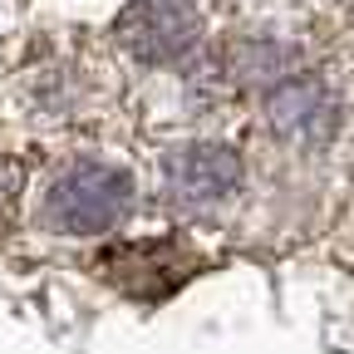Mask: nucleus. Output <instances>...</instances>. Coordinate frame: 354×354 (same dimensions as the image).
<instances>
[{"instance_id": "nucleus-5", "label": "nucleus", "mask_w": 354, "mask_h": 354, "mask_svg": "<svg viewBox=\"0 0 354 354\" xmlns=\"http://www.w3.org/2000/svg\"><path fill=\"white\" fill-rule=\"evenodd\" d=\"M266 123H271L286 143L320 148L335 133V123H339V104L330 99V88L320 79L290 74V79H281L271 94H266Z\"/></svg>"}, {"instance_id": "nucleus-1", "label": "nucleus", "mask_w": 354, "mask_h": 354, "mask_svg": "<svg viewBox=\"0 0 354 354\" xmlns=\"http://www.w3.org/2000/svg\"><path fill=\"white\" fill-rule=\"evenodd\" d=\"M94 271L118 295L143 300V305H158V300L177 295V290L202 271V256L183 236H138V241L104 246L94 256Z\"/></svg>"}, {"instance_id": "nucleus-3", "label": "nucleus", "mask_w": 354, "mask_h": 354, "mask_svg": "<svg viewBox=\"0 0 354 354\" xmlns=\"http://www.w3.org/2000/svg\"><path fill=\"white\" fill-rule=\"evenodd\" d=\"M113 30L143 64H172L197 44L202 10L197 0H128Z\"/></svg>"}, {"instance_id": "nucleus-4", "label": "nucleus", "mask_w": 354, "mask_h": 354, "mask_svg": "<svg viewBox=\"0 0 354 354\" xmlns=\"http://www.w3.org/2000/svg\"><path fill=\"white\" fill-rule=\"evenodd\" d=\"M162 183H167V197L183 212H212L236 192L241 158L232 148H221V143H192V148L167 153Z\"/></svg>"}, {"instance_id": "nucleus-2", "label": "nucleus", "mask_w": 354, "mask_h": 354, "mask_svg": "<svg viewBox=\"0 0 354 354\" xmlns=\"http://www.w3.org/2000/svg\"><path fill=\"white\" fill-rule=\"evenodd\" d=\"M133 202V183L123 167H109V162H94L84 158L74 167H64L50 192H44V221L55 232H74V236H94V232H109L123 221Z\"/></svg>"}]
</instances>
